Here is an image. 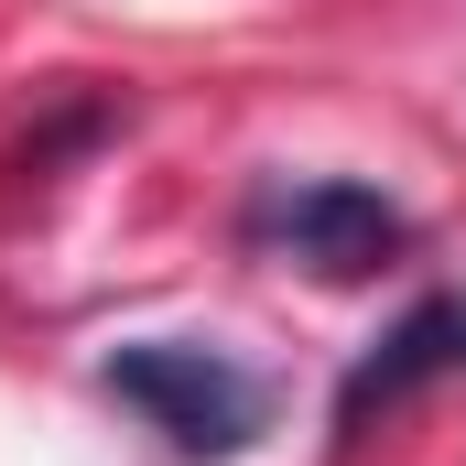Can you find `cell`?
Wrapping results in <instances>:
<instances>
[{
  "label": "cell",
  "mask_w": 466,
  "mask_h": 466,
  "mask_svg": "<svg viewBox=\"0 0 466 466\" xmlns=\"http://www.w3.org/2000/svg\"><path fill=\"white\" fill-rule=\"evenodd\" d=\"M456 369H466V304L456 293H423V304L337 380V445H369V423H380L390 401H412L423 380H456Z\"/></svg>",
  "instance_id": "3957f363"
},
{
  "label": "cell",
  "mask_w": 466,
  "mask_h": 466,
  "mask_svg": "<svg viewBox=\"0 0 466 466\" xmlns=\"http://www.w3.org/2000/svg\"><path fill=\"white\" fill-rule=\"evenodd\" d=\"M238 228H249V249H271V260H293L315 282H369V271H390L412 249V218L358 174H271Z\"/></svg>",
  "instance_id": "7a4b0ae2"
},
{
  "label": "cell",
  "mask_w": 466,
  "mask_h": 466,
  "mask_svg": "<svg viewBox=\"0 0 466 466\" xmlns=\"http://www.w3.org/2000/svg\"><path fill=\"white\" fill-rule=\"evenodd\" d=\"M98 390L119 412H141L174 456H196V466L249 456L260 423H271L260 369H238L228 348H196V337H130V348H109L98 358Z\"/></svg>",
  "instance_id": "6da1fadb"
}]
</instances>
